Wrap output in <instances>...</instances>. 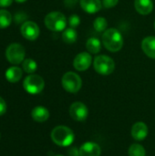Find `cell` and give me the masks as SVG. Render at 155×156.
I'll use <instances>...</instances> for the list:
<instances>
[{
  "label": "cell",
  "instance_id": "cell-15",
  "mask_svg": "<svg viewBox=\"0 0 155 156\" xmlns=\"http://www.w3.org/2000/svg\"><path fill=\"white\" fill-rule=\"evenodd\" d=\"M134 7L140 15L147 16L153 10V0H134Z\"/></svg>",
  "mask_w": 155,
  "mask_h": 156
},
{
  "label": "cell",
  "instance_id": "cell-18",
  "mask_svg": "<svg viewBox=\"0 0 155 156\" xmlns=\"http://www.w3.org/2000/svg\"><path fill=\"white\" fill-rule=\"evenodd\" d=\"M86 48L90 54H98L101 50V42L97 37H90L86 42Z\"/></svg>",
  "mask_w": 155,
  "mask_h": 156
},
{
  "label": "cell",
  "instance_id": "cell-10",
  "mask_svg": "<svg viewBox=\"0 0 155 156\" xmlns=\"http://www.w3.org/2000/svg\"><path fill=\"white\" fill-rule=\"evenodd\" d=\"M92 63V57L89 52L79 53L73 60V67L78 71L87 70Z\"/></svg>",
  "mask_w": 155,
  "mask_h": 156
},
{
  "label": "cell",
  "instance_id": "cell-3",
  "mask_svg": "<svg viewBox=\"0 0 155 156\" xmlns=\"http://www.w3.org/2000/svg\"><path fill=\"white\" fill-rule=\"evenodd\" d=\"M45 25L46 27L54 32L64 31L67 27V18L65 15L58 11H53L48 13L45 16Z\"/></svg>",
  "mask_w": 155,
  "mask_h": 156
},
{
  "label": "cell",
  "instance_id": "cell-32",
  "mask_svg": "<svg viewBox=\"0 0 155 156\" xmlns=\"http://www.w3.org/2000/svg\"><path fill=\"white\" fill-rule=\"evenodd\" d=\"M154 28H155V22H154Z\"/></svg>",
  "mask_w": 155,
  "mask_h": 156
},
{
  "label": "cell",
  "instance_id": "cell-22",
  "mask_svg": "<svg viewBox=\"0 0 155 156\" xmlns=\"http://www.w3.org/2000/svg\"><path fill=\"white\" fill-rule=\"evenodd\" d=\"M12 21V16L10 12L5 9H0V29L7 27Z\"/></svg>",
  "mask_w": 155,
  "mask_h": 156
},
{
  "label": "cell",
  "instance_id": "cell-25",
  "mask_svg": "<svg viewBox=\"0 0 155 156\" xmlns=\"http://www.w3.org/2000/svg\"><path fill=\"white\" fill-rule=\"evenodd\" d=\"M101 2H102V5L105 8L109 9L116 6L117 4L119 3V0H101Z\"/></svg>",
  "mask_w": 155,
  "mask_h": 156
},
{
  "label": "cell",
  "instance_id": "cell-1",
  "mask_svg": "<svg viewBox=\"0 0 155 156\" xmlns=\"http://www.w3.org/2000/svg\"><path fill=\"white\" fill-rule=\"evenodd\" d=\"M50 137L52 142L60 147H69L75 140L74 132L65 125H58L54 127L51 131Z\"/></svg>",
  "mask_w": 155,
  "mask_h": 156
},
{
  "label": "cell",
  "instance_id": "cell-13",
  "mask_svg": "<svg viewBox=\"0 0 155 156\" xmlns=\"http://www.w3.org/2000/svg\"><path fill=\"white\" fill-rule=\"evenodd\" d=\"M81 8L88 14L98 13L102 8L101 0H79Z\"/></svg>",
  "mask_w": 155,
  "mask_h": 156
},
{
  "label": "cell",
  "instance_id": "cell-8",
  "mask_svg": "<svg viewBox=\"0 0 155 156\" xmlns=\"http://www.w3.org/2000/svg\"><path fill=\"white\" fill-rule=\"evenodd\" d=\"M69 115L76 122H84L89 116V109L85 103L75 101L69 107Z\"/></svg>",
  "mask_w": 155,
  "mask_h": 156
},
{
  "label": "cell",
  "instance_id": "cell-21",
  "mask_svg": "<svg viewBox=\"0 0 155 156\" xmlns=\"http://www.w3.org/2000/svg\"><path fill=\"white\" fill-rule=\"evenodd\" d=\"M93 27L94 29L99 33H103L108 29V21L105 17L98 16L94 19L93 22Z\"/></svg>",
  "mask_w": 155,
  "mask_h": 156
},
{
  "label": "cell",
  "instance_id": "cell-6",
  "mask_svg": "<svg viewBox=\"0 0 155 156\" xmlns=\"http://www.w3.org/2000/svg\"><path fill=\"white\" fill-rule=\"evenodd\" d=\"M24 90L32 95L40 93L45 88V81L42 77L37 74H29L23 82Z\"/></svg>",
  "mask_w": 155,
  "mask_h": 156
},
{
  "label": "cell",
  "instance_id": "cell-12",
  "mask_svg": "<svg viewBox=\"0 0 155 156\" xmlns=\"http://www.w3.org/2000/svg\"><path fill=\"white\" fill-rule=\"evenodd\" d=\"M79 156H100L101 148L95 142H85L79 148Z\"/></svg>",
  "mask_w": 155,
  "mask_h": 156
},
{
  "label": "cell",
  "instance_id": "cell-30",
  "mask_svg": "<svg viewBox=\"0 0 155 156\" xmlns=\"http://www.w3.org/2000/svg\"><path fill=\"white\" fill-rule=\"evenodd\" d=\"M16 3H24V2H26V0H15Z\"/></svg>",
  "mask_w": 155,
  "mask_h": 156
},
{
  "label": "cell",
  "instance_id": "cell-2",
  "mask_svg": "<svg viewBox=\"0 0 155 156\" xmlns=\"http://www.w3.org/2000/svg\"><path fill=\"white\" fill-rule=\"evenodd\" d=\"M123 43V37L117 28L111 27L103 32L102 44L107 50L113 53L118 52L122 48Z\"/></svg>",
  "mask_w": 155,
  "mask_h": 156
},
{
  "label": "cell",
  "instance_id": "cell-14",
  "mask_svg": "<svg viewBox=\"0 0 155 156\" xmlns=\"http://www.w3.org/2000/svg\"><path fill=\"white\" fill-rule=\"evenodd\" d=\"M142 49L147 57L155 59V37L149 36L144 37L142 41Z\"/></svg>",
  "mask_w": 155,
  "mask_h": 156
},
{
  "label": "cell",
  "instance_id": "cell-7",
  "mask_svg": "<svg viewBox=\"0 0 155 156\" xmlns=\"http://www.w3.org/2000/svg\"><path fill=\"white\" fill-rule=\"evenodd\" d=\"M25 48L19 43L10 44L5 50V57L7 60L14 65H18L25 59Z\"/></svg>",
  "mask_w": 155,
  "mask_h": 156
},
{
  "label": "cell",
  "instance_id": "cell-20",
  "mask_svg": "<svg viewBox=\"0 0 155 156\" xmlns=\"http://www.w3.org/2000/svg\"><path fill=\"white\" fill-rule=\"evenodd\" d=\"M128 154L129 156H146V151L141 144L135 143L130 145Z\"/></svg>",
  "mask_w": 155,
  "mask_h": 156
},
{
  "label": "cell",
  "instance_id": "cell-11",
  "mask_svg": "<svg viewBox=\"0 0 155 156\" xmlns=\"http://www.w3.org/2000/svg\"><path fill=\"white\" fill-rule=\"evenodd\" d=\"M148 133H149L148 126L143 122H137L132 126L131 135L137 142H141L146 139V137L148 136Z\"/></svg>",
  "mask_w": 155,
  "mask_h": 156
},
{
  "label": "cell",
  "instance_id": "cell-19",
  "mask_svg": "<svg viewBox=\"0 0 155 156\" xmlns=\"http://www.w3.org/2000/svg\"><path fill=\"white\" fill-rule=\"evenodd\" d=\"M78 38V33L73 27H68L66 28L62 33V40L69 45L74 44L77 41Z\"/></svg>",
  "mask_w": 155,
  "mask_h": 156
},
{
  "label": "cell",
  "instance_id": "cell-9",
  "mask_svg": "<svg viewBox=\"0 0 155 156\" xmlns=\"http://www.w3.org/2000/svg\"><path fill=\"white\" fill-rule=\"evenodd\" d=\"M22 36L27 40H36L40 33L38 26L33 21H26L20 28Z\"/></svg>",
  "mask_w": 155,
  "mask_h": 156
},
{
  "label": "cell",
  "instance_id": "cell-5",
  "mask_svg": "<svg viewBox=\"0 0 155 156\" xmlns=\"http://www.w3.org/2000/svg\"><path fill=\"white\" fill-rule=\"evenodd\" d=\"M61 84L66 91L69 93H77L82 87V80L79 74L73 71H68L61 79Z\"/></svg>",
  "mask_w": 155,
  "mask_h": 156
},
{
  "label": "cell",
  "instance_id": "cell-4",
  "mask_svg": "<svg viewBox=\"0 0 155 156\" xmlns=\"http://www.w3.org/2000/svg\"><path fill=\"white\" fill-rule=\"evenodd\" d=\"M93 68L98 74L108 76L114 71L115 62L107 55H99L93 60Z\"/></svg>",
  "mask_w": 155,
  "mask_h": 156
},
{
  "label": "cell",
  "instance_id": "cell-31",
  "mask_svg": "<svg viewBox=\"0 0 155 156\" xmlns=\"http://www.w3.org/2000/svg\"><path fill=\"white\" fill-rule=\"evenodd\" d=\"M55 156H64V155H61V154H58V155H55Z\"/></svg>",
  "mask_w": 155,
  "mask_h": 156
},
{
  "label": "cell",
  "instance_id": "cell-28",
  "mask_svg": "<svg viewBox=\"0 0 155 156\" xmlns=\"http://www.w3.org/2000/svg\"><path fill=\"white\" fill-rule=\"evenodd\" d=\"M79 0H64V5L65 6L69 7V8H72L73 6H75L77 5Z\"/></svg>",
  "mask_w": 155,
  "mask_h": 156
},
{
  "label": "cell",
  "instance_id": "cell-23",
  "mask_svg": "<svg viewBox=\"0 0 155 156\" xmlns=\"http://www.w3.org/2000/svg\"><path fill=\"white\" fill-rule=\"evenodd\" d=\"M22 67H23V69L25 72H26L28 74H33L37 69V64L35 60H33L31 58H26L23 61Z\"/></svg>",
  "mask_w": 155,
  "mask_h": 156
},
{
  "label": "cell",
  "instance_id": "cell-27",
  "mask_svg": "<svg viewBox=\"0 0 155 156\" xmlns=\"http://www.w3.org/2000/svg\"><path fill=\"white\" fill-rule=\"evenodd\" d=\"M6 112V103L5 101V100L0 97V116L4 115Z\"/></svg>",
  "mask_w": 155,
  "mask_h": 156
},
{
  "label": "cell",
  "instance_id": "cell-26",
  "mask_svg": "<svg viewBox=\"0 0 155 156\" xmlns=\"http://www.w3.org/2000/svg\"><path fill=\"white\" fill-rule=\"evenodd\" d=\"M67 154H68V156H79V149L77 148L76 146L70 147L68 150Z\"/></svg>",
  "mask_w": 155,
  "mask_h": 156
},
{
  "label": "cell",
  "instance_id": "cell-24",
  "mask_svg": "<svg viewBox=\"0 0 155 156\" xmlns=\"http://www.w3.org/2000/svg\"><path fill=\"white\" fill-rule=\"evenodd\" d=\"M68 23H69V25L70 26V27L75 28V27H77L80 24V18H79V16L78 15L74 14V15H72V16H69V22H68Z\"/></svg>",
  "mask_w": 155,
  "mask_h": 156
},
{
  "label": "cell",
  "instance_id": "cell-29",
  "mask_svg": "<svg viewBox=\"0 0 155 156\" xmlns=\"http://www.w3.org/2000/svg\"><path fill=\"white\" fill-rule=\"evenodd\" d=\"M13 0H0V7H5L9 6L12 4Z\"/></svg>",
  "mask_w": 155,
  "mask_h": 156
},
{
  "label": "cell",
  "instance_id": "cell-16",
  "mask_svg": "<svg viewBox=\"0 0 155 156\" xmlns=\"http://www.w3.org/2000/svg\"><path fill=\"white\" fill-rule=\"evenodd\" d=\"M31 117L37 122H45L49 118V112L44 106H37L32 110Z\"/></svg>",
  "mask_w": 155,
  "mask_h": 156
},
{
  "label": "cell",
  "instance_id": "cell-17",
  "mask_svg": "<svg viewBox=\"0 0 155 156\" xmlns=\"http://www.w3.org/2000/svg\"><path fill=\"white\" fill-rule=\"evenodd\" d=\"M5 75V79L7 80V81L11 83H16L19 81L20 79L22 78L23 72H22V69L18 67H10L9 69H7Z\"/></svg>",
  "mask_w": 155,
  "mask_h": 156
}]
</instances>
